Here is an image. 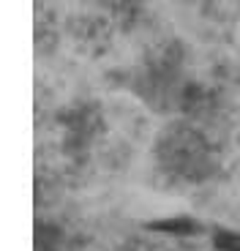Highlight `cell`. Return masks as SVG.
<instances>
[{
	"mask_svg": "<svg viewBox=\"0 0 240 251\" xmlns=\"http://www.w3.org/2000/svg\"><path fill=\"white\" fill-rule=\"evenodd\" d=\"M156 161L167 175L202 183L218 172V153L202 131L189 123H169L156 139Z\"/></svg>",
	"mask_w": 240,
	"mask_h": 251,
	"instance_id": "cell-1",
	"label": "cell"
},
{
	"mask_svg": "<svg viewBox=\"0 0 240 251\" xmlns=\"http://www.w3.org/2000/svg\"><path fill=\"white\" fill-rule=\"evenodd\" d=\"M147 229H156V232H175V235H199L202 232V224H196V219H191V216H175V219L153 221V224H147Z\"/></svg>",
	"mask_w": 240,
	"mask_h": 251,
	"instance_id": "cell-2",
	"label": "cell"
},
{
	"mask_svg": "<svg viewBox=\"0 0 240 251\" xmlns=\"http://www.w3.org/2000/svg\"><path fill=\"white\" fill-rule=\"evenodd\" d=\"M213 246L218 251H240V232L227 229V226H213Z\"/></svg>",
	"mask_w": 240,
	"mask_h": 251,
	"instance_id": "cell-3",
	"label": "cell"
}]
</instances>
